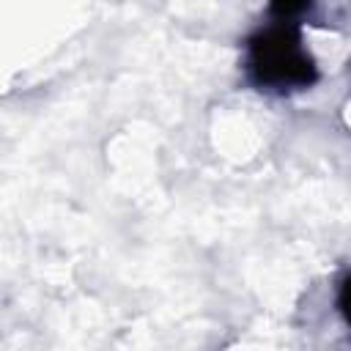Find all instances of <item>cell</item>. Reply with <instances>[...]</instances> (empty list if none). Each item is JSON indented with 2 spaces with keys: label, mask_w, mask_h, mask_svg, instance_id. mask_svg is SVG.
<instances>
[{
  "label": "cell",
  "mask_w": 351,
  "mask_h": 351,
  "mask_svg": "<svg viewBox=\"0 0 351 351\" xmlns=\"http://www.w3.org/2000/svg\"><path fill=\"white\" fill-rule=\"evenodd\" d=\"M310 3H313V0H269L271 14L280 16V19H293V16H299L302 11L310 8Z\"/></svg>",
  "instance_id": "cell-2"
},
{
  "label": "cell",
  "mask_w": 351,
  "mask_h": 351,
  "mask_svg": "<svg viewBox=\"0 0 351 351\" xmlns=\"http://www.w3.org/2000/svg\"><path fill=\"white\" fill-rule=\"evenodd\" d=\"M337 307H340V315L346 318V324L351 326V274H346L340 280V288H337Z\"/></svg>",
  "instance_id": "cell-3"
},
{
  "label": "cell",
  "mask_w": 351,
  "mask_h": 351,
  "mask_svg": "<svg viewBox=\"0 0 351 351\" xmlns=\"http://www.w3.org/2000/svg\"><path fill=\"white\" fill-rule=\"evenodd\" d=\"M250 74L258 85L269 88H307L318 80V69L310 52L302 47V36L291 25H277L250 38Z\"/></svg>",
  "instance_id": "cell-1"
}]
</instances>
